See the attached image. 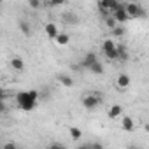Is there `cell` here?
I'll return each instance as SVG.
<instances>
[{
    "instance_id": "2e32d148",
    "label": "cell",
    "mask_w": 149,
    "mask_h": 149,
    "mask_svg": "<svg viewBox=\"0 0 149 149\" xmlns=\"http://www.w3.org/2000/svg\"><path fill=\"white\" fill-rule=\"evenodd\" d=\"M95 60H98V58H97V54H95V53H88V54L83 58V61H81V68H88Z\"/></svg>"
},
{
    "instance_id": "9a60e30c",
    "label": "cell",
    "mask_w": 149,
    "mask_h": 149,
    "mask_svg": "<svg viewBox=\"0 0 149 149\" xmlns=\"http://www.w3.org/2000/svg\"><path fill=\"white\" fill-rule=\"evenodd\" d=\"M116 51H118V60H121V61H126V60H128L126 46H123V44H116Z\"/></svg>"
},
{
    "instance_id": "8fae6325",
    "label": "cell",
    "mask_w": 149,
    "mask_h": 149,
    "mask_svg": "<svg viewBox=\"0 0 149 149\" xmlns=\"http://www.w3.org/2000/svg\"><path fill=\"white\" fill-rule=\"evenodd\" d=\"M121 128L125 132H133L135 130V121L130 118V116H123L121 118Z\"/></svg>"
},
{
    "instance_id": "5b68a950",
    "label": "cell",
    "mask_w": 149,
    "mask_h": 149,
    "mask_svg": "<svg viewBox=\"0 0 149 149\" xmlns=\"http://www.w3.org/2000/svg\"><path fill=\"white\" fill-rule=\"evenodd\" d=\"M112 18L116 19V23L118 25H121V23H126L130 18H128V14H126V9H125V4H119L114 11H112Z\"/></svg>"
},
{
    "instance_id": "5bb4252c",
    "label": "cell",
    "mask_w": 149,
    "mask_h": 149,
    "mask_svg": "<svg viewBox=\"0 0 149 149\" xmlns=\"http://www.w3.org/2000/svg\"><path fill=\"white\" fill-rule=\"evenodd\" d=\"M58 83L61 86H65V88H72L74 86V79L70 76H65V74H60V76H58Z\"/></svg>"
},
{
    "instance_id": "7c38bea8",
    "label": "cell",
    "mask_w": 149,
    "mask_h": 149,
    "mask_svg": "<svg viewBox=\"0 0 149 149\" xmlns=\"http://www.w3.org/2000/svg\"><path fill=\"white\" fill-rule=\"evenodd\" d=\"M44 32H46V35H47L49 39H54V37L58 35V26H56L54 23H46Z\"/></svg>"
},
{
    "instance_id": "ac0fdd59",
    "label": "cell",
    "mask_w": 149,
    "mask_h": 149,
    "mask_svg": "<svg viewBox=\"0 0 149 149\" xmlns=\"http://www.w3.org/2000/svg\"><path fill=\"white\" fill-rule=\"evenodd\" d=\"M68 135H70L72 140H79V139L83 137V130L77 128V126H70V128H68Z\"/></svg>"
},
{
    "instance_id": "4fadbf2b",
    "label": "cell",
    "mask_w": 149,
    "mask_h": 149,
    "mask_svg": "<svg viewBox=\"0 0 149 149\" xmlns=\"http://www.w3.org/2000/svg\"><path fill=\"white\" fill-rule=\"evenodd\" d=\"M88 70H90V72H93L95 76H102V74H104V65H102L98 60H95V61L88 67Z\"/></svg>"
},
{
    "instance_id": "3957f363",
    "label": "cell",
    "mask_w": 149,
    "mask_h": 149,
    "mask_svg": "<svg viewBox=\"0 0 149 149\" xmlns=\"http://www.w3.org/2000/svg\"><path fill=\"white\" fill-rule=\"evenodd\" d=\"M125 9H126V14H128L130 19H142V18H146V9L140 4L130 2V4L125 6Z\"/></svg>"
},
{
    "instance_id": "30bf717a",
    "label": "cell",
    "mask_w": 149,
    "mask_h": 149,
    "mask_svg": "<svg viewBox=\"0 0 149 149\" xmlns=\"http://www.w3.org/2000/svg\"><path fill=\"white\" fill-rule=\"evenodd\" d=\"M121 114H123V107H121L119 104H114V105L109 107L107 116H109L111 119H118V118H121Z\"/></svg>"
},
{
    "instance_id": "cb8c5ba5",
    "label": "cell",
    "mask_w": 149,
    "mask_h": 149,
    "mask_svg": "<svg viewBox=\"0 0 149 149\" xmlns=\"http://www.w3.org/2000/svg\"><path fill=\"white\" fill-rule=\"evenodd\" d=\"M7 111V107H6V102H4V98H0V114H4Z\"/></svg>"
},
{
    "instance_id": "6da1fadb",
    "label": "cell",
    "mask_w": 149,
    "mask_h": 149,
    "mask_svg": "<svg viewBox=\"0 0 149 149\" xmlns=\"http://www.w3.org/2000/svg\"><path fill=\"white\" fill-rule=\"evenodd\" d=\"M16 104L21 111L25 112H30L37 107L39 104V93L35 90H28V91H19L16 95Z\"/></svg>"
},
{
    "instance_id": "44dd1931",
    "label": "cell",
    "mask_w": 149,
    "mask_h": 149,
    "mask_svg": "<svg viewBox=\"0 0 149 149\" xmlns=\"http://www.w3.org/2000/svg\"><path fill=\"white\" fill-rule=\"evenodd\" d=\"M105 25H107V28H114L118 23H116V19L112 18V14H109V16H105Z\"/></svg>"
},
{
    "instance_id": "d6986e66",
    "label": "cell",
    "mask_w": 149,
    "mask_h": 149,
    "mask_svg": "<svg viewBox=\"0 0 149 149\" xmlns=\"http://www.w3.org/2000/svg\"><path fill=\"white\" fill-rule=\"evenodd\" d=\"M18 26H19V32H21L25 37H28V35L32 33V28H30V25H28L26 21H19V25H18Z\"/></svg>"
},
{
    "instance_id": "7a4b0ae2",
    "label": "cell",
    "mask_w": 149,
    "mask_h": 149,
    "mask_svg": "<svg viewBox=\"0 0 149 149\" xmlns=\"http://www.w3.org/2000/svg\"><path fill=\"white\" fill-rule=\"evenodd\" d=\"M100 104H102V97L98 91H93V93H88L83 97V107L86 111H95Z\"/></svg>"
},
{
    "instance_id": "ba28073f",
    "label": "cell",
    "mask_w": 149,
    "mask_h": 149,
    "mask_svg": "<svg viewBox=\"0 0 149 149\" xmlns=\"http://www.w3.org/2000/svg\"><path fill=\"white\" fill-rule=\"evenodd\" d=\"M61 19H63V23L65 25H79V16L76 14V13H72V11H67L63 16H61Z\"/></svg>"
},
{
    "instance_id": "277c9868",
    "label": "cell",
    "mask_w": 149,
    "mask_h": 149,
    "mask_svg": "<svg viewBox=\"0 0 149 149\" xmlns=\"http://www.w3.org/2000/svg\"><path fill=\"white\" fill-rule=\"evenodd\" d=\"M102 51L107 56V60H118V51H116V44L112 39H105L102 44Z\"/></svg>"
},
{
    "instance_id": "ffe728a7",
    "label": "cell",
    "mask_w": 149,
    "mask_h": 149,
    "mask_svg": "<svg viewBox=\"0 0 149 149\" xmlns=\"http://www.w3.org/2000/svg\"><path fill=\"white\" fill-rule=\"evenodd\" d=\"M111 32H112L114 37H123V35H125V28H123L121 25H116L114 28H111Z\"/></svg>"
},
{
    "instance_id": "9c48e42d",
    "label": "cell",
    "mask_w": 149,
    "mask_h": 149,
    "mask_svg": "<svg viewBox=\"0 0 149 149\" xmlns=\"http://www.w3.org/2000/svg\"><path fill=\"white\" fill-rule=\"evenodd\" d=\"M121 2H119V0H100V2H98V7H102V9H107L111 14H112V11L119 6Z\"/></svg>"
},
{
    "instance_id": "52a82bcc",
    "label": "cell",
    "mask_w": 149,
    "mask_h": 149,
    "mask_svg": "<svg viewBox=\"0 0 149 149\" xmlns=\"http://www.w3.org/2000/svg\"><path fill=\"white\" fill-rule=\"evenodd\" d=\"M9 65H11V68L16 70V72H23V70H25V60H23L21 56H13V58L9 60Z\"/></svg>"
},
{
    "instance_id": "603a6c76",
    "label": "cell",
    "mask_w": 149,
    "mask_h": 149,
    "mask_svg": "<svg viewBox=\"0 0 149 149\" xmlns=\"http://www.w3.org/2000/svg\"><path fill=\"white\" fill-rule=\"evenodd\" d=\"M30 9H40V0H28Z\"/></svg>"
},
{
    "instance_id": "484cf974",
    "label": "cell",
    "mask_w": 149,
    "mask_h": 149,
    "mask_svg": "<svg viewBox=\"0 0 149 149\" xmlns=\"http://www.w3.org/2000/svg\"><path fill=\"white\" fill-rule=\"evenodd\" d=\"M2 2H4V0H0V4H2Z\"/></svg>"
},
{
    "instance_id": "7402d4cb",
    "label": "cell",
    "mask_w": 149,
    "mask_h": 149,
    "mask_svg": "<svg viewBox=\"0 0 149 149\" xmlns=\"http://www.w3.org/2000/svg\"><path fill=\"white\" fill-rule=\"evenodd\" d=\"M67 0H49V6L51 7H60V6H65Z\"/></svg>"
},
{
    "instance_id": "d4e9b609",
    "label": "cell",
    "mask_w": 149,
    "mask_h": 149,
    "mask_svg": "<svg viewBox=\"0 0 149 149\" xmlns=\"http://www.w3.org/2000/svg\"><path fill=\"white\" fill-rule=\"evenodd\" d=\"M4 147H6V149H14V147H16V144H14V142H6V144H4Z\"/></svg>"
},
{
    "instance_id": "8992f818",
    "label": "cell",
    "mask_w": 149,
    "mask_h": 149,
    "mask_svg": "<svg viewBox=\"0 0 149 149\" xmlns=\"http://www.w3.org/2000/svg\"><path fill=\"white\" fill-rule=\"evenodd\" d=\"M130 83H132V79H130L128 74H119V76L116 77V88L121 90V91H123V90H128Z\"/></svg>"
},
{
    "instance_id": "e0dca14e",
    "label": "cell",
    "mask_w": 149,
    "mask_h": 149,
    "mask_svg": "<svg viewBox=\"0 0 149 149\" xmlns=\"http://www.w3.org/2000/svg\"><path fill=\"white\" fill-rule=\"evenodd\" d=\"M54 40H56V44H58V46H67V44L70 42V35H68V33H65V32H63V33H60V32H58V35L54 37Z\"/></svg>"
}]
</instances>
